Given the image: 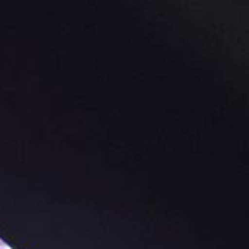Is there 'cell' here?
<instances>
[{
  "label": "cell",
  "mask_w": 249,
  "mask_h": 249,
  "mask_svg": "<svg viewBox=\"0 0 249 249\" xmlns=\"http://www.w3.org/2000/svg\"><path fill=\"white\" fill-rule=\"evenodd\" d=\"M0 246H4V242H2V241H0Z\"/></svg>",
  "instance_id": "6da1fadb"
},
{
  "label": "cell",
  "mask_w": 249,
  "mask_h": 249,
  "mask_svg": "<svg viewBox=\"0 0 249 249\" xmlns=\"http://www.w3.org/2000/svg\"><path fill=\"white\" fill-rule=\"evenodd\" d=\"M0 249H4V248H0Z\"/></svg>",
  "instance_id": "7a4b0ae2"
}]
</instances>
